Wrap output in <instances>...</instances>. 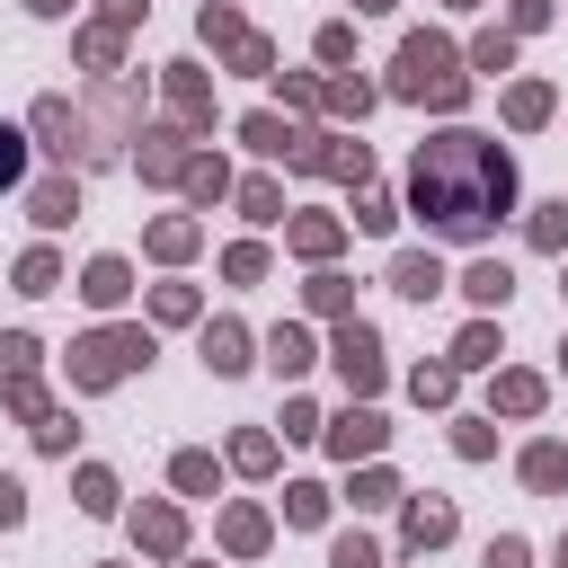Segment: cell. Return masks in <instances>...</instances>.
I'll list each match as a JSON object with an SVG mask.
<instances>
[{
	"label": "cell",
	"instance_id": "cell-1",
	"mask_svg": "<svg viewBox=\"0 0 568 568\" xmlns=\"http://www.w3.org/2000/svg\"><path fill=\"white\" fill-rule=\"evenodd\" d=\"M409 204H417V223L445 232V240H488L507 223V204H516V169H507V152H497L488 133H436L417 152V169H409Z\"/></svg>",
	"mask_w": 568,
	"mask_h": 568
},
{
	"label": "cell",
	"instance_id": "cell-2",
	"mask_svg": "<svg viewBox=\"0 0 568 568\" xmlns=\"http://www.w3.org/2000/svg\"><path fill=\"white\" fill-rule=\"evenodd\" d=\"M436 284H445V275L426 267V258H409V267H400V294H436Z\"/></svg>",
	"mask_w": 568,
	"mask_h": 568
},
{
	"label": "cell",
	"instance_id": "cell-3",
	"mask_svg": "<svg viewBox=\"0 0 568 568\" xmlns=\"http://www.w3.org/2000/svg\"><path fill=\"white\" fill-rule=\"evenodd\" d=\"M462 284H471V294H480V303H497V294H507V267H471Z\"/></svg>",
	"mask_w": 568,
	"mask_h": 568
},
{
	"label": "cell",
	"instance_id": "cell-4",
	"mask_svg": "<svg viewBox=\"0 0 568 568\" xmlns=\"http://www.w3.org/2000/svg\"><path fill=\"white\" fill-rule=\"evenodd\" d=\"M19 178V133H0V187Z\"/></svg>",
	"mask_w": 568,
	"mask_h": 568
},
{
	"label": "cell",
	"instance_id": "cell-5",
	"mask_svg": "<svg viewBox=\"0 0 568 568\" xmlns=\"http://www.w3.org/2000/svg\"><path fill=\"white\" fill-rule=\"evenodd\" d=\"M0 524H19V488L10 480H0Z\"/></svg>",
	"mask_w": 568,
	"mask_h": 568
}]
</instances>
